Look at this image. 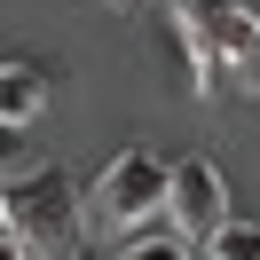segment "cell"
<instances>
[{
  "label": "cell",
  "instance_id": "1",
  "mask_svg": "<svg viewBox=\"0 0 260 260\" xmlns=\"http://www.w3.org/2000/svg\"><path fill=\"white\" fill-rule=\"evenodd\" d=\"M158 213H174V166L158 158V150H118L111 166H103V181H95V197H87V229H95L103 244H134V229L142 221H158Z\"/></svg>",
  "mask_w": 260,
  "mask_h": 260
},
{
  "label": "cell",
  "instance_id": "3",
  "mask_svg": "<svg viewBox=\"0 0 260 260\" xmlns=\"http://www.w3.org/2000/svg\"><path fill=\"white\" fill-rule=\"evenodd\" d=\"M174 237H221L229 229V189L213 174V158H181L174 166Z\"/></svg>",
  "mask_w": 260,
  "mask_h": 260
},
{
  "label": "cell",
  "instance_id": "6",
  "mask_svg": "<svg viewBox=\"0 0 260 260\" xmlns=\"http://www.w3.org/2000/svg\"><path fill=\"white\" fill-rule=\"evenodd\" d=\"M205 260H260V221H229L221 237H205Z\"/></svg>",
  "mask_w": 260,
  "mask_h": 260
},
{
  "label": "cell",
  "instance_id": "10",
  "mask_svg": "<svg viewBox=\"0 0 260 260\" xmlns=\"http://www.w3.org/2000/svg\"><path fill=\"white\" fill-rule=\"evenodd\" d=\"M118 8H134V0H118Z\"/></svg>",
  "mask_w": 260,
  "mask_h": 260
},
{
  "label": "cell",
  "instance_id": "8",
  "mask_svg": "<svg viewBox=\"0 0 260 260\" xmlns=\"http://www.w3.org/2000/svg\"><path fill=\"white\" fill-rule=\"evenodd\" d=\"M237 87H244V95H260V40L244 48V63H237Z\"/></svg>",
  "mask_w": 260,
  "mask_h": 260
},
{
  "label": "cell",
  "instance_id": "9",
  "mask_svg": "<svg viewBox=\"0 0 260 260\" xmlns=\"http://www.w3.org/2000/svg\"><path fill=\"white\" fill-rule=\"evenodd\" d=\"M0 260H40V252H32L24 237H8V244H0Z\"/></svg>",
  "mask_w": 260,
  "mask_h": 260
},
{
  "label": "cell",
  "instance_id": "4",
  "mask_svg": "<svg viewBox=\"0 0 260 260\" xmlns=\"http://www.w3.org/2000/svg\"><path fill=\"white\" fill-rule=\"evenodd\" d=\"M229 8H237V0H174V40H181V55H189L197 95H213V79H221V48H213V32L229 24Z\"/></svg>",
  "mask_w": 260,
  "mask_h": 260
},
{
  "label": "cell",
  "instance_id": "7",
  "mask_svg": "<svg viewBox=\"0 0 260 260\" xmlns=\"http://www.w3.org/2000/svg\"><path fill=\"white\" fill-rule=\"evenodd\" d=\"M118 260H189V244L166 229V237H134V244H118Z\"/></svg>",
  "mask_w": 260,
  "mask_h": 260
},
{
  "label": "cell",
  "instance_id": "5",
  "mask_svg": "<svg viewBox=\"0 0 260 260\" xmlns=\"http://www.w3.org/2000/svg\"><path fill=\"white\" fill-rule=\"evenodd\" d=\"M40 103H48V71L16 55V63L0 71V118H8V134H24V126H32V118H40Z\"/></svg>",
  "mask_w": 260,
  "mask_h": 260
},
{
  "label": "cell",
  "instance_id": "2",
  "mask_svg": "<svg viewBox=\"0 0 260 260\" xmlns=\"http://www.w3.org/2000/svg\"><path fill=\"white\" fill-rule=\"evenodd\" d=\"M0 213H8V237H24L32 252H48V260L71 252V237L87 229V205H79L71 166H24V174H8Z\"/></svg>",
  "mask_w": 260,
  "mask_h": 260
}]
</instances>
